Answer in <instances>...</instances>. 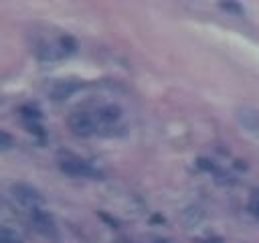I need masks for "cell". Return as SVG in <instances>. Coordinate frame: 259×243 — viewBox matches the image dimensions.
I'll return each mask as SVG.
<instances>
[{
  "instance_id": "3957f363",
  "label": "cell",
  "mask_w": 259,
  "mask_h": 243,
  "mask_svg": "<svg viewBox=\"0 0 259 243\" xmlns=\"http://www.w3.org/2000/svg\"><path fill=\"white\" fill-rule=\"evenodd\" d=\"M61 170L71 176H81V178H101L103 176L95 166H91L89 162H85L81 158H65L61 162Z\"/></svg>"
},
{
  "instance_id": "ba28073f",
  "label": "cell",
  "mask_w": 259,
  "mask_h": 243,
  "mask_svg": "<svg viewBox=\"0 0 259 243\" xmlns=\"http://www.w3.org/2000/svg\"><path fill=\"white\" fill-rule=\"evenodd\" d=\"M0 243H22V237H20V233H16L8 225H4L0 229Z\"/></svg>"
},
{
  "instance_id": "7c38bea8",
  "label": "cell",
  "mask_w": 259,
  "mask_h": 243,
  "mask_svg": "<svg viewBox=\"0 0 259 243\" xmlns=\"http://www.w3.org/2000/svg\"><path fill=\"white\" fill-rule=\"evenodd\" d=\"M154 243H168V241H154Z\"/></svg>"
},
{
  "instance_id": "52a82bcc",
  "label": "cell",
  "mask_w": 259,
  "mask_h": 243,
  "mask_svg": "<svg viewBox=\"0 0 259 243\" xmlns=\"http://www.w3.org/2000/svg\"><path fill=\"white\" fill-rule=\"evenodd\" d=\"M36 55H38V59H42V61H57V59L63 57L65 53H63V49H57L55 45H42V47L36 51Z\"/></svg>"
},
{
  "instance_id": "6da1fadb",
  "label": "cell",
  "mask_w": 259,
  "mask_h": 243,
  "mask_svg": "<svg viewBox=\"0 0 259 243\" xmlns=\"http://www.w3.org/2000/svg\"><path fill=\"white\" fill-rule=\"evenodd\" d=\"M69 130L77 136H93V134H101V126L97 122L95 109L87 111V109H77L73 113H69L67 117Z\"/></svg>"
},
{
  "instance_id": "30bf717a",
  "label": "cell",
  "mask_w": 259,
  "mask_h": 243,
  "mask_svg": "<svg viewBox=\"0 0 259 243\" xmlns=\"http://www.w3.org/2000/svg\"><path fill=\"white\" fill-rule=\"evenodd\" d=\"M221 8L223 10H227V12H233V14H237V16H241L245 10H243V6H239V4H235V2H221Z\"/></svg>"
},
{
  "instance_id": "8992f818",
  "label": "cell",
  "mask_w": 259,
  "mask_h": 243,
  "mask_svg": "<svg viewBox=\"0 0 259 243\" xmlns=\"http://www.w3.org/2000/svg\"><path fill=\"white\" fill-rule=\"evenodd\" d=\"M81 87H83L81 81H59V83H55L51 87V97L55 101H63V99L71 97L75 91H79Z\"/></svg>"
},
{
  "instance_id": "5b68a950",
  "label": "cell",
  "mask_w": 259,
  "mask_h": 243,
  "mask_svg": "<svg viewBox=\"0 0 259 243\" xmlns=\"http://www.w3.org/2000/svg\"><path fill=\"white\" fill-rule=\"evenodd\" d=\"M30 225H32L34 231H38L40 235H45V237H55V231H57L55 219H53L47 211H40V209L30 211Z\"/></svg>"
},
{
  "instance_id": "8fae6325",
  "label": "cell",
  "mask_w": 259,
  "mask_h": 243,
  "mask_svg": "<svg viewBox=\"0 0 259 243\" xmlns=\"http://www.w3.org/2000/svg\"><path fill=\"white\" fill-rule=\"evenodd\" d=\"M10 146H12V138L8 136V132H0V148L10 150Z\"/></svg>"
},
{
  "instance_id": "7a4b0ae2",
  "label": "cell",
  "mask_w": 259,
  "mask_h": 243,
  "mask_svg": "<svg viewBox=\"0 0 259 243\" xmlns=\"http://www.w3.org/2000/svg\"><path fill=\"white\" fill-rule=\"evenodd\" d=\"M10 192H12V198H14L16 202H20V205H22L24 209H28V211H36V209H40V207L45 205L42 194H40L36 188H32L30 184L16 182V184L10 186Z\"/></svg>"
},
{
  "instance_id": "277c9868",
  "label": "cell",
  "mask_w": 259,
  "mask_h": 243,
  "mask_svg": "<svg viewBox=\"0 0 259 243\" xmlns=\"http://www.w3.org/2000/svg\"><path fill=\"white\" fill-rule=\"evenodd\" d=\"M235 119L239 122V126L251 134L255 140H259V109L253 107H237L235 109Z\"/></svg>"
},
{
  "instance_id": "9c48e42d",
  "label": "cell",
  "mask_w": 259,
  "mask_h": 243,
  "mask_svg": "<svg viewBox=\"0 0 259 243\" xmlns=\"http://www.w3.org/2000/svg\"><path fill=\"white\" fill-rule=\"evenodd\" d=\"M249 211H251V215L255 219H259V188L253 190L251 196H249Z\"/></svg>"
}]
</instances>
